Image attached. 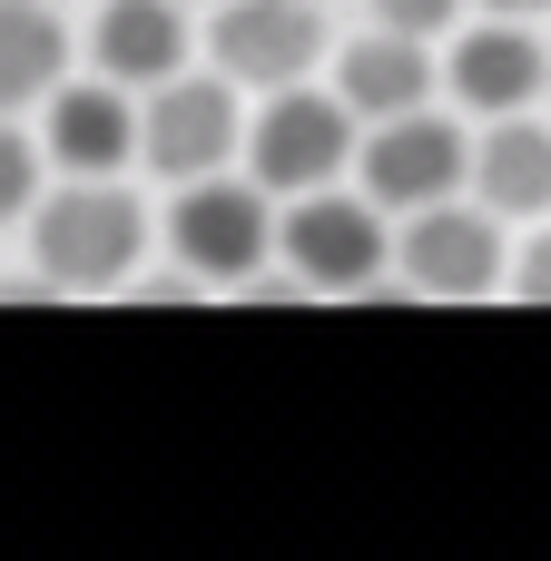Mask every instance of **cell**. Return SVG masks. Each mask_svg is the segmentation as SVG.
Wrapping results in <instances>:
<instances>
[{
    "instance_id": "d6986e66",
    "label": "cell",
    "mask_w": 551,
    "mask_h": 561,
    "mask_svg": "<svg viewBox=\"0 0 551 561\" xmlns=\"http://www.w3.org/2000/svg\"><path fill=\"white\" fill-rule=\"evenodd\" d=\"M187 10H217V0H187Z\"/></svg>"
},
{
    "instance_id": "ba28073f",
    "label": "cell",
    "mask_w": 551,
    "mask_h": 561,
    "mask_svg": "<svg viewBox=\"0 0 551 561\" xmlns=\"http://www.w3.org/2000/svg\"><path fill=\"white\" fill-rule=\"evenodd\" d=\"M394 266L424 286V296H493L503 286V217L473 197H434V207H404V247H394Z\"/></svg>"
},
{
    "instance_id": "7c38bea8",
    "label": "cell",
    "mask_w": 551,
    "mask_h": 561,
    "mask_svg": "<svg viewBox=\"0 0 551 561\" xmlns=\"http://www.w3.org/2000/svg\"><path fill=\"white\" fill-rule=\"evenodd\" d=\"M89 59H99V79H118V89H158V79H177V69L197 59V39H187V0H99V20H89Z\"/></svg>"
},
{
    "instance_id": "7a4b0ae2",
    "label": "cell",
    "mask_w": 551,
    "mask_h": 561,
    "mask_svg": "<svg viewBox=\"0 0 551 561\" xmlns=\"http://www.w3.org/2000/svg\"><path fill=\"white\" fill-rule=\"evenodd\" d=\"M355 138L365 118L315 89V79H286V89H256V118H246V178L266 197H306V187H335L355 168Z\"/></svg>"
},
{
    "instance_id": "5bb4252c",
    "label": "cell",
    "mask_w": 551,
    "mask_h": 561,
    "mask_svg": "<svg viewBox=\"0 0 551 561\" xmlns=\"http://www.w3.org/2000/svg\"><path fill=\"white\" fill-rule=\"evenodd\" d=\"M69 79V20L49 0H0V108H39Z\"/></svg>"
},
{
    "instance_id": "30bf717a",
    "label": "cell",
    "mask_w": 551,
    "mask_h": 561,
    "mask_svg": "<svg viewBox=\"0 0 551 561\" xmlns=\"http://www.w3.org/2000/svg\"><path fill=\"white\" fill-rule=\"evenodd\" d=\"M39 148L59 178H118L138 158V89L118 79H59L39 99Z\"/></svg>"
},
{
    "instance_id": "2e32d148",
    "label": "cell",
    "mask_w": 551,
    "mask_h": 561,
    "mask_svg": "<svg viewBox=\"0 0 551 561\" xmlns=\"http://www.w3.org/2000/svg\"><path fill=\"white\" fill-rule=\"evenodd\" d=\"M365 10L404 39H454V20H463V0H365Z\"/></svg>"
},
{
    "instance_id": "4fadbf2b",
    "label": "cell",
    "mask_w": 551,
    "mask_h": 561,
    "mask_svg": "<svg viewBox=\"0 0 551 561\" xmlns=\"http://www.w3.org/2000/svg\"><path fill=\"white\" fill-rule=\"evenodd\" d=\"M463 187H473L493 217H551V118H523V108L483 118Z\"/></svg>"
},
{
    "instance_id": "e0dca14e",
    "label": "cell",
    "mask_w": 551,
    "mask_h": 561,
    "mask_svg": "<svg viewBox=\"0 0 551 561\" xmlns=\"http://www.w3.org/2000/svg\"><path fill=\"white\" fill-rule=\"evenodd\" d=\"M513 286H523L532 306H551V227H532V247L513 256Z\"/></svg>"
},
{
    "instance_id": "8992f818",
    "label": "cell",
    "mask_w": 551,
    "mask_h": 561,
    "mask_svg": "<svg viewBox=\"0 0 551 561\" xmlns=\"http://www.w3.org/2000/svg\"><path fill=\"white\" fill-rule=\"evenodd\" d=\"M355 178H365V197L384 217H404V207H434V197H454L473 178V138L424 99V108H394V118H375L355 138Z\"/></svg>"
},
{
    "instance_id": "277c9868",
    "label": "cell",
    "mask_w": 551,
    "mask_h": 561,
    "mask_svg": "<svg viewBox=\"0 0 551 561\" xmlns=\"http://www.w3.org/2000/svg\"><path fill=\"white\" fill-rule=\"evenodd\" d=\"M276 256L296 286H325V296H355L394 266V237H384V207L365 187H306L276 207Z\"/></svg>"
},
{
    "instance_id": "ac0fdd59",
    "label": "cell",
    "mask_w": 551,
    "mask_h": 561,
    "mask_svg": "<svg viewBox=\"0 0 551 561\" xmlns=\"http://www.w3.org/2000/svg\"><path fill=\"white\" fill-rule=\"evenodd\" d=\"M473 10H503V20H542L551 0H473Z\"/></svg>"
},
{
    "instance_id": "9c48e42d",
    "label": "cell",
    "mask_w": 551,
    "mask_h": 561,
    "mask_svg": "<svg viewBox=\"0 0 551 561\" xmlns=\"http://www.w3.org/2000/svg\"><path fill=\"white\" fill-rule=\"evenodd\" d=\"M444 89L473 108V118H503V108H532L551 89V49H542V20H503L483 10L473 30L454 20V49H444Z\"/></svg>"
},
{
    "instance_id": "8fae6325",
    "label": "cell",
    "mask_w": 551,
    "mask_h": 561,
    "mask_svg": "<svg viewBox=\"0 0 551 561\" xmlns=\"http://www.w3.org/2000/svg\"><path fill=\"white\" fill-rule=\"evenodd\" d=\"M444 89V59H434V39H404V30H384V20H365L345 49H335V99L375 128V118H394V108H424Z\"/></svg>"
},
{
    "instance_id": "5b68a950",
    "label": "cell",
    "mask_w": 551,
    "mask_h": 561,
    "mask_svg": "<svg viewBox=\"0 0 551 561\" xmlns=\"http://www.w3.org/2000/svg\"><path fill=\"white\" fill-rule=\"evenodd\" d=\"M237 148H246V108H237L227 69H177V79L138 89V168H158L168 187L227 168Z\"/></svg>"
},
{
    "instance_id": "52a82bcc",
    "label": "cell",
    "mask_w": 551,
    "mask_h": 561,
    "mask_svg": "<svg viewBox=\"0 0 551 561\" xmlns=\"http://www.w3.org/2000/svg\"><path fill=\"white\" fill-rule=\"evenodd\" d=\"M207 59H217L237 89L315 79V59H335L325 0H217V10H207Z\"/></svg>"
},
{
    "instance_id": "6da1fadb",
    "label": "cell",
    "mask_w": 551,
    "mask_h": 561,
    "mask_svg": "<svg viewBox=\"0 0 551 561\" xmlns=\"http://www.w3.org/2000/svg\"><path fill=\"white\" fill-rule=\"evenodd\" d=\"M138 247H148V207H138L118 178H59V187H39V207H30V256H39L49 286L99 296V286H118V276L138 266Z\"/></svg>"
},
{
    "instance_id": "9a60e30c",
    "label": "cell",
    "mask_w": 551,
    "mask_h": 561,
    "mask_svg": "<svg viewBox=\"0 0 551 561\" xmlns=\"http://www.w3.org/2000/svg\"><path fill=\"white\" fill-rule=\"evenodd\" d=\"M49 187V148L39 128H20V108H0V217H30Z\"/></svg>"
},
{
    "instance_id": "3957f363",
    "label": "cell",
    "mask_w": 551,
    "mask_h": 561,
    "mask_svg": "<svg viewBox=\"0 0 551 561\" xmlns=\"http://www.w3.org/2000/svg\"><path fill=\"white\" fill-rule=\"evenodd\" d=\"M168 247H177L187 276L246 286V276L276 256V197H266L256 178H227V168L177 178V197H168Z\"/></svg>"
}]
</instances>
